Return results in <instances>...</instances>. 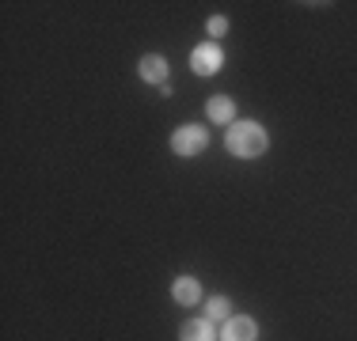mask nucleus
I'll return each instance as SVG.
<instances>
[{
	"label": "nucleus",
	"mask_w": 357,
	"mask_h": 341,
	"mask_svg": "<svg viewBox=\"0 0 357 341\" xmlns=\"http://www.w3.org/2000/svg\"><path fill=\"white\" fill-rule=\"evenodd\" d=\"M232 114H236V106H232V99H225V95H217L213 102H209V118H213V122H232Z\"/></svg>",
	"instance_id": "1a4fd4ad"
},
{
	"label": "nucleus",
	"mask_w": 357,
	"mask_h": 341,
	"mask_svg": "<svg viewBox=\"0 0 357 341\" xmlns=\"http://www.w3.org/2000/svg\"><path fill=\"white\" fill-rule=\"evenodd\" d=\"M190 65H194V72H198V76H213L220 68V49L213 46V42H206V46H198L190 54Z\"/></svg>",
	"instance_id": "7ed1b4c3"
},
{
	"label": "nucleus",
	"mask_w": 357,
	"mask_h": 341,
	"mask_svg": "<svg viewBox=\"0 0 357 341\" xmlns=\"http://www.w3.org/2000/svg\"><path fill=\"white\" fill-rule=\"evenodd\" d=\"M225 31H228V19H225V15H213V19H209V34H217V38H220Z\"/></svg>",
	"instance_id": "9d476101"
},
{
	"label": "nucleus",
	"mask_w": 357,
	"mask_h": 341,
	"mask_svg": "<svg viewBox=\"0 0 357 341\" xmlns=\"http://www.w3.org/2000/svg\"><path fill=\"white\" fill-rule=\"evenodd\" d=\"M137 72H141V80L160 84V88H164V80H167V61H164L160 54H149V57H141Z\"/></svg>",
	"instance_id": "39448f33"
},
{
	"label": "nucleus",
	"mask_w": 357,
	"mask_h": 341,
	"mask_svg": "<svg viewBox=\"0 0 357 341\" xmlns=\"http://www.w3.org/2000/svg\"><path fill=\"white\" fill-rule=\"evenodd\" d=\"M225 144H228L232 156L255 159V156H262V152L270 148V136H266V129H262L259 122H232L228 133H225Z\"/></svg>",
	"instance_id": "f257e3e1"
},
{
	"label": "nucleus",
	"mask_w": 357,
	"mask_h": 341,
	"mask_svg": "<svg viewBox=\"0 0 357 341\" xmlns=\"http://www.w3.org/2000/svg\"><path fill=\"white\" fill-rule=\"evenodd\" d=\"M206 144H209V133L202 129V125H183V129H175V136H172L175 156H198Z\"/></svg>",
	"instance_id": "f03ea898"
},
{
	"label": "nucleus",
	"mask_w": 357,
	"mask_h": 341,
	"mask_svg": "<svg viewBox=\"0 0 357 341\" xmlns=\"http://www.w3.org/2000/svg\"><path fill=\"white\" fill-rule=\"evenodd\" d=\"M178 341H213V322H209V319H190V322H183Z\"/></svg>",
	"instance_id": "0eeeda50"
},
{
	"label": "nucleus",
	"mask_w": 357,
	"mask_h": 341,
	"mask_svg": "<svg viewBox=\"0 0 357 341\" xmlns=\"http://www.w3.org/2000/svg\"><path fill=\"white\" fill-rule=\"evenodd\" d=\"M172 296H175V303H183V307H194L202 300V288H198V280L194 277H175V285H172Z\"/></svg>",
	"instance_id": "423d86ee"
},
{
	"label": "nucleus",
	"mask_w": 357,
	"mask_h": 341,
	"mask_svg": "<svg viewBox=\"0 0 357 341\" xmlns=\"http://www.w3.org/2000/svg\"><path fill=\"white\" fill-rule=\"evenodd\" d=\"M228 311H232V303H228V296H213V300L206 303V319H209V322H228V319H232Z\"/></svg>",
	"instance_id": "6e6552de"
},
{
	"label": "nucleus",
	"mask_w": 357,
	"mask_h": 341,
	"mask_svg": "<svg viewBox=\"0 0 357 341\" xmlns=\"http://www.w3.org/2000/svg\"><path fill=\"white\" fill-rule=\"evenodd\" d=\"M255 334H259V326L251 319H243V315H236V319H228L220 326V341H255Z\"/></svg>",
	"instance_id": "20e7f679"
}]
</instances>
